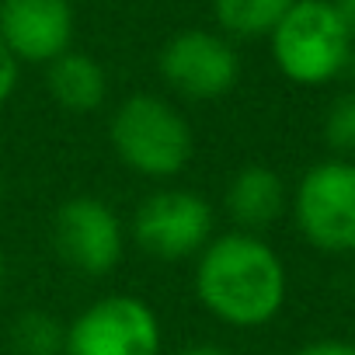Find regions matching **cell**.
<instances>
[{"instance_id": "cell-4", "label": "cell", "mask_w": 355, "mask_h": 355, "mask_svg": "<svg viewBox=\"0 0 355 355\" xmlns=\"http://www.w3.org/2000/svg\"><path fill=\"white\" fill-rule=\"evenodd\" d=\"M300 237L334 258H355V160L327 157L303 171L289 196Z\"/></svg>"}, {"instance_id": "cell-9", "label": "cell", "mask_w": 355, "mask_h": 355, "mask_svg": "<svg viewBox=\"0 0 355 355\" xmlns=\"http://www.w3.org/2000/svg\"><path fill=\"white\" fill-rule=\"evenodd\" d=\"M73 32L70 0H0V39L18 63L49 67L73 46Z\"/></svg>"}, {"instance_id": "cell-19", "label": "cell", "mask_w": 355, "mask_h": 355, "mask_svg": "<svg viewBox=\"0 0 355 355\" xmlns=\"http://www.w3.org/2000/svg\"><path fill=\"white\" fill-rule=\"evenodd\" d=\"M0 286H4V251H0Z\"/></svg>"}, {"instance_id": "cell-12", "label": "cell", "mask_w": 355, "mask_h": 355, "mask_svg": "<svg viewBox=\"0 0 355 355\" xmlns=\"http://www.w3.org/2000/svg\"><path fill=\"white\" fill-rule=\"evenodd\" d=\"M296 0H213V18L227 39H268Z\"/></svg>"}, {"instance_id": "cell-14", "label": "cell", "mask_w": 355, "mask_h": 355, "mask_svg": "<svg viewBox=\"0 0 355 355\" xmlns=\"http://www.w3.org/2000/svg\"><path fill=\"white\" fill-rule=\"evenodd\" d=\"M324 143L334 157L355 160V87L341 91L324 112Z\"/></svg>"}, {"instance_id": "cell-6", "label": "cell", "mask_w": 355, "mask_h": 355, "mask_svg": "<svg viewBox=\"0 0 355 355\" xmlns=\"http://www.w3.org/2000/svg\"><path fill=\"white\" fill-rule=\"evenodd\" d=\"M157 310L132 293H108L67 324L63 355H160Z\"/></svg>"}, {"instance_id": "cell-18", "label": "cell", "mask_w": 355, "mask_h": 355, "mask_svg": "<svg viewBox=\"0 0 355 355\" xmlns=\"http://www.w3.org/2000/svg\"><path fill=\"white\" fill-rule=\"evenodd\" d=\"M331 4H334V11L341 15V21L348 25L352 39H355V0H331Z\"/></svg>"}, {"instance_id": "cell-2", "label": "cell", "mask_w": 355, "mask_h": 355, "mask_svg": "<svg viewBox=\"0 0 355 355\" xmlns=\"http://www.w3.org/2000/svg\"><path fill=\"white\" fill-rule=\"evenodd\" d=\"M108 139L122 167L150 182L178 178L196 153V132L185 112L150 91L129 94L122 105H115Z\"/></svg>"}, {"instance_id": "cell-8", "label": "cell", "mask_w": 355, "mask_h": 355, "mask_svg": "<svg viewBox=\"0 0 355 355\" xmlns=\"http://www.w3.org/2000/svg\"><path fill=\"white\" fill-rule=\"evenodd\" d=\"M53 251L70 272L101 279L122 261L125 227L105 199L73 196L53 216Z\"/></svg>"}, {"instance_id": "cell-7", "label": "cell", "mask_w": 355, "mask_h": 355, "mask_svg": "<svg viewBox=\"0 0 355 355\" xmlns=\"http://www.w3.org/2000/svg\"><path fill=\"white\" fill-rule=\"evenodd\" d=\"M160 80L185 101H220L241 80V53L223 32L185 28L157 56Z\"/></svg>"}, {"instance_id": "cell-15", "label": "cell", "mask_w": 355, "mask_h": 355, "mask_svg": "<svg viewBox=\"0 0 355 355\" xmlns=\"http://www.w3.org/2000/svg\"><path fill=\"white\" fill-rule=\"evenodd\" d=\"M18 70H21V63H18L15 53L4 46V39H0V105L15 94V87H18Z\"/></svg>"}, {"instance_id": "cell-13", "label": "cell", "mask_w": 355, "mask_h": 355, "mask_svg": "<svg viewBox=\"0 0 355 355\" xmlns=\"http://www.w3.org/2000/svg\"><path fill=\"white\" fill-rule=\"evenodd\" d=\"M67 324L46 310H25L11 324V348L15 355H63Z\"/></svg>"}, {"instance_id": "cell-17", "label": "cell", "mask_w": 355, "mask_h": 355, "mask_svg": "<svg viewBox=\"0 0 355 355\" xmlns=\"http://www.w3.org/2000/svg\"><path fill=\"white\" fill-rule=\"evenodd\" d=\"M178 355H230L223 345H216V341H196V345H189V348H182Z\"/></svg>"}, {"instance_id": "cell-5", "label": "cell", "mask_w": 355, "mask_h": 355, "mask_svg": "<svg viewBox=\"0 0 355 355\" xmlns=\"http://www.w3.org/2000/svg\"><path fill=\"white\" fill-rule=\"evenodd\" d=\"M129 234L157 261H189L216 237V209L192 189H157L139 199Z\"/></svg>"}, {"instance_id": "cell-10", "label": "cell", "mask_w": 355, "mask_h": 355, "mask_svg": "<svg viewBox=\"0 0 355 355\" xmlns=\"http://www.w3.org/2000/svg\"><path fill=\"white\" fill-rule=\"evenodd\" d=\"M223 206H227V216L234 220L237 230L265 234L289 209V189H286L279 171H272L265 164H248L230 178Z\"/></svg>"}, {"instance_id": "cell-3", "label": "cell", "mask_w": 355, "mask_h": 355, "mask_svg": "<svg viewBox=\"0 0 355 355\" xmlns=\"http://www.w3.org/2000/svg\"><path fill=\"white\" fill-rule=\"evenodd\" d=\"M279 73L296 87H324L352 63L355 39L331 0H296L268 35Z\"/></svg>"}, {"instance_id": "cell-1", "label": "cell", "mask_w": 355, "mask_h": 355, "mask_svg": "<svg viewBox=\"0 0 355 355\" xmlns=\"http://www.w3.org/2000/svg\"><path fill=\"white\" fill-rule=\"evenodd\" d=\"M196 296L227 327H265L286 306L289 272L261 234H216L196 258Z\"/></svg>"}, {"instance_id": "cell-11", "label": "cell", "mask_w": 355, "mask_h": 355, "mask_svg": "<svg viewBox=\"0 0 355 355\" xmlns=\"http://www.w3.org/2000/svg\"><path fill=\"white\" fill-rule=\"evenodd\" d=\"M46 91L63 112L91 115L108 101V73L94 56L67 49L46 67Z\"/></svg>"}, {"instance_id": "cell-16", "label": "cell", "mask_w": 355, "mask_h": 355, "mask_svg": "<svg viewBox=\"0 0 355 355\" xmlns=\"http://www.w3.org/2000/svg\"><path fill=\"white\" fill-rule=\"evenodd\" d=\"M293 355H355V345L338 341V338H320V341H306V345H300Z\"/></svg>"}]
</instances>
